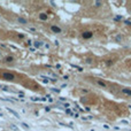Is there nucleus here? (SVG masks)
Segmentation results:
<instances>
[{
    "instance_id": "f257e3e1",
    "label": "nucleus",
    "mask_w": 131,
    "mask_h": 131,
    "mask_svg": "<svg viewBox=\"0 0 131 131\" xmlns=\"http://www.w3.org/2000/svg\"><path fill=\"white\" fill-rule=\"evenodd\" d=\"M2 78L6 79V81H14L15 76H14L13 74H9V72H4V74H2Z\"/></svg>"
},
{
    "instance_id": "f03ea898",
    "label": "nucleus",
    "mask_w": 131,
    "mask_h": 131,
    "mask_svg": "<svg viewBox=\"0 0 131 131\" xmlns=\"http://www.w3.org/2000/svg\"><path fill=\"white\" fill-rule=\"evenodd\" d=\"M92 36H93V34L91 31H85V32H83V35H82V37H83L84 39H90Z\"/></svg>"
},
{
    "instance_id": "7ed1b4c3",
    "label": "nucleus",
    "mask_w": 131,
    "mask_h": 131,
    "mask_svg": "<svg viewBox=\"0 0 131 131\" xmlns=\"http://www.w3.org/2000/svg\"><path fill=\"white\" fill-rule=\"evenodd\" d=\"M121 91H122V93L123 94H125V95H129V97H131V90L130 89H121Z\"/></svg>"
},
{
    "instance_id": "20e7f679",
    "label": "nucleus",
    "mask_w": 131,
    "mask_h": 131,
    "mask_svg": "<svg viewBox=\"0 0 131 131\" xmlns=\"http://www.w3.org/2000/svg\"><path fill=\"white\" fill-rule=\"evenodd\" d=\"M43 45H44L43 41H39V40L34 41V47H35V48H39V47H41Z\"/></svg>"
},
{
    "instance_id": "39448f33",
    "label": "nucleus",
    "mask_w": 131,
    "mask_h": 131,
    "mask_svg": "<svg viewBox=\"0 0 131 131\" xmlns=\"http://www.w3.org/2000/svg\"><path fill=\"white\" fill-rule=\"evenodd\" d=\"M51 30H52L53 32H55V34H60V32H61V29H60L59 27H55V25H52Z\"/></svg>"
},
{
    "instance_id": "423d86ee",
    "label": "nucleus",
    "mask_w": 131,
    "mask_h": 131,
    "mask_svg": "<svg viewBox=\"0 0 131 131\" xmlns=\"http://www.w3.org/2000/svg\"><path fill=\"white\" fill-rule=\"evenodd\" d=\"M7 111H8L9 113H12V114H13V115L15 116L16 118H20V115H18V113H16V112H15V111H13V109H12V108H7Z\"/></svg>"
},
{
    "instance_id": "0eeeda50",
    "label": "nucleus",
    "mask_w": 131,
    "mask_h": 131,
    "mask_svg": "<svg viewBox=\"0 0 131 131\" xmlns=\"http://www.w3.org/2000/svg\"><path fill=\"white\" fill-rule=\"evenodd\" d=\"M39 18H40L41 21H46L47 20V15H46L45 13H40L39 14Z\"/></svg>"
},
{
    "instance_id": "6e6552de",
    "label": "nucleus",
    "mask_w": 131,
    "mask_h": 131,
    "mask_svg": "<svg viewBox=\"0 0 131 131\" xmlns=\"http://www.w3.org/2000/svg\"><path fill=\"white\" fill-rule=\"evenodd\" d=\"M97 83H98V85H100V86H102V88H106V84H105L104 83V82H102V81H100V79H98V81H97Z\"/></svg>"
},
{
    "instance_id": "1a4fd4ad",
    "label": "nucleus",
    "mask_w": 131,
    "mask_h": 131,
    "mask_svg": "<svg viewBox=\"0 0 131 131\" xmlns=\"http://www.w3.org/2000/svg\"><path fill=\"white\" fill-rule=\"evenodd\" d=\"M17 21L20 23H23V24H27V20H25V18H23V17H18L17 18Z\"/></svg>"
},
{
    "instance_id": "9d476101",
    "label": "nucleus",
    "mask_w": 131,
    "mask_h": 131,
    "mask_svg": "<svg viewBox=\"0 0 131 131\" xmlns=\"http://www.w3.org/2000/svg\"><path fill=\"white\" fill-rule=\"evenodd\" d=\"M93 5H94V7H97V8H98V7H100L102 5V2L101 1H94V2H93Z\"/></svg>"
},
{
    "instance_id": "9b49d317",
    "label": "nucleus",
    "mask_w": 131,
    "mask_h": 131,
    "mask_svg": "<svg viewBox=\"0 0 131 131\" xmlns=\"http://www.w3.org/2000/svg\"><path fill=\"white\" fill-rule=\"evenodd\" d=\"M13 57H7V58H5V61H6V62H12V61H13Z\"/></svg>"
},
{
    "instance_id": "f8f14e48",
    "label": "nucleus",
    "mask_w": 131,
    "mask_h": 131,
    "mask_svg": "<svg viewBox=\"0 0 131 131\" xmlns=\"http://www.w3.org/2000/svg\"><path fill=\"white\" fill-rule=\"evenodd\" d=\"M85 62H86V63H88V64H92V59H90V58H88V59L85 60Z\"/></svg>"
},
{
    "instance_id": "ddd939ff",
    "label": "nucleus",
    "mask_w": 131,
    "mask_h": 131,
    "mask_svg": "<svg viewBox=\"0 0 131 131\" xmlns=\"http://www.w3.org/2000/svg\"><path fill=\"white\" fill-rule=\"evenodd\" d=\"M10 129H13V130H15V131H16V130H18V129H17V127H16L15 124H12V125H10Z\"/></svg>"
},
{
    "instance_id": "4468645a",
    "label": "nucleus",
    "mask_w": 131,
    "mask_h": 131,
    "mask_svg": "<svg viewBox=\"0 0 131 131\" xmlns=\"http://www.w3.org/2000/svg\"><path fill=\"white\" fill-rule=\"evenodd\" d=\"M22 125H23V127H24V128H25V129H29V125H28V124H27V123L22 122Z\"/></svg>"
},
{
    "instance_id": "2eb2a0df",
    "label": "nucleus",
    "mask_w": 131,
    "mask_h": 131,
    "mask_svg": "<svg viewBox=\"0 0 131 131\" xmlns=\"http://www.w3.org/2000/svg\"><path fill=\"white\" fill-rule=\"evenodd\" d=\"M122 40V36H117L116 37V41H121Z\"/></svg>"
},
{
    "instance_id": "dca6fc26",
    "label": "nucleus",
    "mask_w": 131,
    "mask_h": 131,
    "mask_svg": "<svg viewBox=\"0 0 131 131\" xmlns=\"http://www.w3.org/2000/svg\"><path fill=\"white\" fill-rule=\"evenodd\" d=\"M124 23H125V24H128V25H131V21H129V20H128V21H124Z\"/></svg>"
},
{
    "instance_id": "f3484780",
    "label": "nucleus",
    "mask_w": 131,
    "mask_h": 131,
    "mask_svg": "<svg viewBox=\"0 0 131 131\" xmlns=\"http://www.w3.org/2000/svg\"><path fill=\"white\" fill-rule=\"evenodd\" d=\"M121 18H122V17H121V16H116V17L114 18V20H115V21H120Z\"/></svg>"
},
{
    "instance_id": "a211bd4d",
    "label": "nucleus",
    "mask_w": 131,
    "mask_h": 131,
    "mask_svg": "<svg viewBox=\"0 0 131 131\" xmlns=\"http://www.w3.org/2000/svg\"><path fill=\"white\" fill-rule=\"evenodd\" d=\"M28 45H29V46H31V45H34V43H32L31 40H28Z\"/></svg>"
},
{
    "instance_id": "6ab92c4d",
    "label": "nucleus",
    "mask_w": 131,
    "mask_h": 131,
    "mask_svg": "<svg viewBox=\"0 0 131 131\" xmlns=\"http://www.w3.org/2000/svg\"><path fill=\"white\" fill-rule=\"evenodd\" d=\"M30 51H31V52H35V51H36V48H35V47H30Z\"/></svg>"
},
{
    "instance_id": "aec40b11",
    "label": "nucleus",
    "mask_w": 131,
    "mask_h": 131,
    "mask_svg": "<svg viewBox=\"0 0 131 131\" xmlns=\"http://www.w3.org/2000/svg\"><path fill=\"white\" fill-rule=\"evenodd\" d=\"M18 38H24V35H18Z\"/></svg>"
},
{
    "instance_id": "412c9836",
    "label": "nucleus",
    "mask_w": 131,
    "mask_h": 131,
    "mask_svg": "<svg viewBox=\"0 0 131 131\" xmlns=\"http://www.w3.org/2000/svg\"><path fill=\"white\" fill-rule=\"evenodd\" d=\"M106 64H107V66H109V64H112V61H107V62H106Z\"/></svg>"
},
{
    "instance_id": "4be33fe9",
    "label": "nucleus",
    "mask_w": 131,
    "mask_h": 131,
    "mask_svg": "<svg viewBox=\"0 0 131 131\" xmlns=\"http://www.w3.org/2000/svg\"><path fill=\"white\" fill-rule=\"evenodd\" d=\"M0 57H1V53H0Z\"/></svg>"
}]
</instances>
